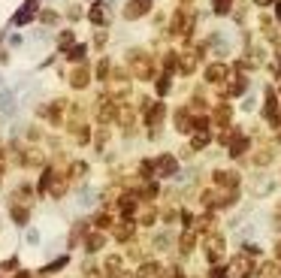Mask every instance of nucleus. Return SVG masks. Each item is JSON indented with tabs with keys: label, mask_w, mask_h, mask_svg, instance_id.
Returning <instances> with one entry per match:
<instances>
[{
	"label": "nucleus",
	"mask_w": 281,
	"mask_h": 278,
	"mask_svg": "<svg viewBox=\"0 0 281 278\" xmlns=\"http://www.w3.org/2000/svg\"><path fill=\"white\" fill-rule=\"evenodd\" d=\"M106 275L109 278H130V272L121 269V260H118V257H109V260H106Z\"/></svg>",
	"instance_id": "4468645a"
},
{
	"label": "nucleus",
	"mask_w": 281,
	"mask_h": 278,
	"mask_svg": "<svg viewBox=\"0 0 281 278\" xmlns=\"http://www.w3.org/2000/svg\"><path fill=\"white\" fill-rule=\"evenodd\" d=\"M251 109H254V97H245L242 100V112H251Z\"/></svg>",
	"instance_id": "c9c22d12"
},
{
	"label": "nucleus",
	"mask_w": 281,
	"mask_h": 278,
	"mask_svg": "<svg viewBox=\"0 0 281 278\" xmlns=\"http://www.w3.org/2000/svg\"><path fill=\"white\" fill-rule=\"evenodd\" d=\"M85 51H88L85 45H73V51H70V61H82V58H85Z\"/></svg>",
	"instance_id": "7c9ffc66"
},
{
	"label": "nucleus",
	"mask_w": 281,
	"mask_h": 278,
	"mask_svg": "<svg viewBox=\"0 0 281 278\" xmlns=\"http://www.w3.org/2000/svg\"><path fill=\"white\" fill-rule=\"evenodd\" d=\"M12 221L24 227V224H27V209H18V206H12Z\"/></svg>",
	"instance_id": "a878e982"
},
{
	"label": "nucleus",
	"mask_w": 281,
	"mask_h": 278,
	"mask_svg": "<svg viewBox=\"0 0 281 278\" xmlns=\"http://www.w3.org/2000/svg\"><path fill=\"white\" fill-rule=\"evenodd\" d=\"M176 133H191V130H197V121L191 118V112L188 109H176Z\"/></svg>",
	"instance_id": "6e6552de"
},
{
	"label": "nucleus",
	"mask_w": 281,
	"mask_h": 278,
	"mask_svg": "<svg viewBox=\"0 0 281 278\" xmlns=\"http://www.w3.org/2000/svg\"><path fill=\"white\" fill-rule=\"evenodd\" d=\"M106 245V236L103 233H91L88 239H85V248H88V254H94V251H100Z\"/></svg>",
	"instance_id": "a211bd4d"
},
{
	"label": "nucleus",
	"mask_w": 281,
	"mask_h": 278,
	"mask_svg": "<svg viewBox=\"0 0 281 278\" xmlns=\"http://www.w3.org/2000/svg\"><path fill=\"white\" fill-rule=\"evenodd\" d=\"M88 79H91V76H88V70H85V67H79V70H73L70 85H73V88H85V85H88Z\"/></svg>",
	"instance_id": "6ab92c4d"
},
{
	"label": "nucleus",
	"mask_w": 281,
	"mask_h": 278,
	"mask_svg": "<svg viewBox=\"0 0 281 278\" xmlns=\"http://www.w3.org/2000/svg\"><path fill=\"white\" fill-rule=\"evenodd\" d=\"M227 272H230V278H251L254 275V260H251L248 254H236V257L230 260Z\"/></svg>",
	"instance_id": "7ed1b4c3"
},
{
	"label": "nucleus",
	"mask_w": 281,
	"mask_h": 278,
	"mask_svg": "<svg viewBox=\"0 0 281 278\" xmlns=\"http://www.w3.org/2000/svg\"><path fill=\"white\" fill-rule=\"evenodd\" d=\"M127 64H130L133 76L142 79V82H148V79L154 76V64H151V58H148L145 51H139V48H133V51L127 54Z\"/></svg>",
	"instance_id": "f257e3e1"
},
{
	"label": "nucleus",
	"mask_w": 281,
	"mask_h": 278,
	"mask_svg": "<svg viewBox=\"0 0 281 278\" xmlns=\"http://www.w3.org/2000/svg\"><path fill=\"white\" fill-rule=\"evenodd\" d=\"M70 42H73V33H70V30H67V33H61V45H70Z\"/></svg>",
	"instance_id": "4c0bfd02"
},
{
	"label": "nucleus",
	"mask_w": 281,
	"mask_h": 278,
	"mask_svg": "<svg viewBox=\"0 0 281 278\" xmlns=\"http://www.w3.org/2000/svg\"><path fill=\"white\" fill-rule=\"evenodd\" d=\"M170 278H185V272H182L179 266H173V269H170Z\"/></svg>",
	"instance_id": "ea45409f"
},
{
	"label": "nucleus",
	"mask_w": 281,
	"mask_h": 278,
	"mask_svg": "<svg viewBox=\"0 0 281 278\" xmlns=\"http://www.w3.org/2000/svg\"><path fill=\"white\" fill-rule=\"evenodd\" d=\"M130 91V82H127V76H121V73H115L112 76V94H118V97H124Z\"/></svg>",
	"instance_id": "2eb2a0df"
},
{
	"label": "nucleus",
	"mask_w": 281,
	"mask_h": 278,
	"mask_svg": "<svg viewBox=\"0 0 281 278\" xmlns=\"http://www.w3.org/2000/svg\"><path fill=\"white\" fill-rule=\"evenodd\" d=\"M248 145H251V142H248V136H245V133L239 130V133L233 136V142L227 145V148H230V157H242V154L248 151Z\"/></svg>",
	"instance_id": "9b49d317"
},
{
	"label": "nucleus",
	"mask_w": 281,
	"mask_h": 278,
	"mask_svg": "<svg viewBox=\"0 0 281 278\" xmlns=\"http://www.w3.org/2000/svg\"><path fill=\"white\" fill-rule=\"evenodd\" d=\"M97 76H100V79H109V61H100V64H97Z\"/></svg>",
	"instance_id": "2f4dec72"
},
{
	"label": "nucleus",
	"mask_w": 281,
	"mask_h": 278,
	"mask_svg": "<svg viewBox=\"0 0 281 278\" xmlns=\"http://www.w3.org/2000/svg\"><path fill=\"white\" fill-rule=\"evenodd\" d=\"M215 185L227 188V191H236L239 188V173L236 170H215Z\"/></svg>",
	"instance_id": "423d86ee"
},
{
	"label": "nucleus",
	"mask_w": 281,
	"mask_h": 278,
	"mask_svg": "<svg viewBox=\"0 0 281 278\" xmlns=\"http://www.w3.org/2000/svg\"><path fill=\"white\" fill-rule=\"evenodd\" d=\"M148 9H151V0H130V3L124 6V18H127V21H136V18H142Z\"/></svg>",
	"instance_id": "0eeeda50"
},
{
	"label": "nucleus",
	"mask_w": 281,
	"mask_h": 278,
	"mask_svg": "<svg viewBox=\"0 0 281 278\" xmlns=\"http://www.w3.org/2000/svg\"><path fill=\"white\" fill-rule=\"evenodd\" d=\"M176 173H179L176 154H157V157H154V176H157V179H173Z\"/></svg>",
	"instance_id": "20e7f679"
},
{
	"label": "nucleus",
	"mask_w": 281,
	"mask_h": 278,
	"mask_svg": "<svg viewBox=\"0 0 281 278\" xmlns=\"http://www.w3.org/2000/svg\"><path fill=\"white\" fill-rule=\"evenodd\" d=\"M254 3H257V6H266V3H272V0H254Z\"/></svg>",
	"instance_id": "a19ab883"
},
{
	"label": "nucleus",
	"mask_w": 281,
	"mask_h": 278,
	"mask_svg": "<svg viewBox=\"0 0 281 278\" xmlns=\"http://www.w3.org/2000/svg\"><path fill=\"white\" fill-rule=\"evenodd\" d=\"M106 3H109V0H97V3H94V9H91V21H94V24H109V9H106Z\"/></svg>",
	"instance_id": "f8f14e48"
},
{
	"label": "nucleus",
	"mask_w": 281,
	"mask_h": 278,
	"mask_svg": "<svg viewBox=\"0 0 281 278\" xmlns=\"http://www.w3.org/2000/svg\"><path fill=\"white\" fill-rule=\"evenodd\" d=\"M64 266H67V257H58V260L48 266V272H58V269H64Z\"/></svg>",
	"instance_id": "72a5a7b5"
},
{
	"label": "nucleus",
	"mask_w": 281,
	"mask_h": 278,
	"mask_svg": "<svg viewBox=\"0 0 281 278\" xmlns=\"http://www.w3.org/2000/svg\"><path fill=\"white\" fill-rule=\"evenodd\" d=\"M130 236H133V224H121V227L115 230V239H118V242H127Z\"/></svg>",
	"instance_id": "393cba45"
},
{
	"label": "nucleus",
	"mask_w": 281,
	"mask_h": 278,
	"mask_svg": "<svg viewBox=\"0 0 281 278\" xmlns=\"http://www.w3.org/2000/svg\"><path fill=\"white\" fill-rule=\"evenodd\" d=\"M36 3H39V0H27V3H24V9L15 15V24H27V21L33 18V12H36Z\"/></svg>",
	"instance_id": "dca6fc26"
},
{
	"label": "nucleus",
	"mask_w": 281,
	"mask_h": 278,
	"mask_svg": "<svg viewBox=\"0 0 281 278\" xmlns=\"http://www.w3.org/2000/svg\"><path fill=\"white\" fill-rule=\"evenodd\" d=\"M224 251H227L224 236H221V233H209L206 242H203V254H206V260H209V263H218V260H224Z\"/></svg>",
	"instance_id": "f03ea898"
},
{
	"label": "nucleus",
	"mask_w": 281,
	"mask_h": 278,
	"mask_svg": "<svg viewBox=\"0 0 281 278\" xmlns=\"http://www.w3.org/2000/svg\"><path fill=\"white\" fill-rule=\"evenodd\" d=\"M227 76H230V70H227L224 61H215V64L206 67V82L209 85H221V82H227Z\"/></svg>",
	"instance_id": "39448f33"
},
{
	"label": "nucleus",
	"mask_w": 281,
	"mask_h": 278,
	"mask_svg": "<svg viewBox=\"0 0 281 278\" xmlns=\"http://www.w3.org/2000/svg\"><path fill=\"white\" fill-rule=\"evenodd\" d=\"M272 157H275V148H263V151H257V154H254V163H257V166H266Z\"/></svg>",
	"instance_id": "5701e85b"
},
{
	"label": "nucleus",
	"mask_w": 281,
	"mask_h": 278,
	"mask_svg": "<svg viewBox=\"0 0 281 278\" xmlns=\"http://www.w3.org/2000/svg\"><path fill=\"white\" fill-rule=\"evenodd\" d=\"M154 248H157V251H166V248H170V236H166V233L154 236Z\"/></svg>",
	"instance_id": "c85d7f7f"
},
{
	"label": "nucleus",
	"mask_w": 281,
	"mask_h": 278,
	"mask_svg": "<svg viewBox=\"0 0 281 278\" xmlns=\"http://www.w3.org/2000/svg\"><path fill=\"white\" fill-rule=\"evenodd\" d=\"M136 278H163V269H160V263H142Z\"/></svg>",
	"instance_id": "f3484780"
},
{
	"label": "nucleus",
	"mask_w": 281,
	"mask_h": 278,
	"mask_svg": "<svg viewBox=\"0 0 281 278\" xmlns=\"http://www.w3.org/2000/svg\"><path fill=\"white\" fill-rule=\"evenodd\" d=\"M212 9H215V15H230L233 12V0H215Z\"/></svg>",
	"instance_id": "b1692460"
},
{
	"label": "nucleus",
	"mask_w": 281,
	"mask_h": 278,
	"mask_svg": "<svg viewBox=\"0 0 281 278\" xmlns=\"http://www.w3.org/2000/svg\"><path fill=\"white\" fill-rule=\"evenodd\" d=\"M209 278H230V272H227V269H221V266H215V269L209 272Z\"/></svg>",
	"instance_id": "f704fd0d"
},
{
	"label": "nucleus",
	"mask_w": 281,
	"mask_h": 278,
	"mask_svg": "<svg viewBox=\"0 0 281 278\" xmlns=\"http://www.w3.org/2000/svg\"><path fill=\"white\" fill-rule=\"evenodd\" d=\"M163 115H166V109H163V103H151V106L145 109V124H148V130H151V127H160V121H163Z\"/></svg>",
	"instance_id": "1a4fd4ad"
},
{
	"label": "nucleus",
	"mask_w": 281,
	"mask_h": 278,
	"mask_svg": "<svg viewBox=\"0 0 281 278\" xmlns=\"http://www.w3.org/2000/svg\"><path fill=\"white\" fill-rule=\"evenodd\" d=\"M272 191H275V182L266 179V176H257V179L251 182V194H254V197H266V194H272Z\"/></svg>",
	"instance_id": "9d476101"
},
{
	"label": "nucleus",
	"mask_w": 281,
	"mask_h": 278,
	"mask_svg": "<svg viewBox=\"0 0 281 278\" xmlns=\"http://www.w3.org/2000/svg\"><path fill=\"white\" fill-rule=\"evenodd\" d=\"M230 118H233V109L221 103V106H218V112H215V121H218L221 127H227V124H230Z\"/></svg>",
	"instance_id": "aec40b11"
},
{
	"label": "nucleus",
	"mask_w": 281,
	"mask_h": 278,
	"mask_svg": "<svg viewBox=\"0 0 281 278\" xmlns=\"http://www.w3.org/2000/svg\"><path fill=\"white\" fill-rule=\"evenodd\" d=\"M206 145H209V133H206V130H200V133L191 139V148H194V151H203Z\"/></svg>",
	"instance_id": "4be33fe9"
},
{
	"label": "nucleus",
	"mask_w": 281,
	"mask_h": 278,
	"mask_svg": "<svg viewBox=\"0 0 281 278\" xmlns=\"http://www.w3.org/2000/svg\"><path fill=\"white\" fill-rule=\"evenodd\" d=\"M245 88H248V79H245V76H233L224 94H230V97H242V94H245Z\"/></svg>",
	"instance_id": "ddd939ff"
},
{
	"label": "nucleus",
	"mask_w": 281,
	"mask_h": 278,
	"mask_svg": "<svg viewBox=\"0 0 281 278\" xmlns=\"http://www.w3.org/2000/svg\"><path fill=\"white\" fill-rule=\"evenodd\" d=\"M139 221H142V224H145V227H151V224H154V221H157V212H154V209H145V212H142V215H139Z\"/></svg>",
	"instance_id": "cd10ccee"
},
{
	"label": "nucleus",
	"mask_w": 281,
	"mask_h": 278,
	"mask_svg": "<svg viewBox=\"0 0 281 278\" xmlns=\"http://www.w3.org/2000/svg\"><path fill=\"white\" fill-rule=\"evenodd\" d=\"M166 91H170V73L163 79H157V94H166Z\"/></svg>",
	"instance_id": "473e14b6"
},
{
	"label": "nucleus",
	"mask_w": 281,
	"mask_h": 278,
	"mask_svg": "<svg viewBox=\"0 0 281 278\" xmlns=\"http://www.w3.org/2000/svg\"><path fill=\"white\" fill-rule=\"evenodd\" d=\"M257 278H278V263L266 260V263L260 266V272H257Z\"/></svg>",
	"instance_id": "412c9836"
},
{
	"label": "nucleus",
	"mask_w": 281,
	"mask_h": 278,
	"mask_svg": "<svg viewBox=\"0 0 281 278\" xmlns=\"http://www.w3.org/2000/svg\"><path fill=\"white\" fill-rule=\"evenodd\" d=\"M97 227H109V215H97Z\"/></svg>",
	"instance_id": "58836bf2"
},
{
	"label": "nucleus",
	"mask_w": 281,
	"mask_h": 278,
	"mask_svg": "<svg viewBox=\"0 0 281 278\" xmlns=\"http://www.w3.org/2000/svg\"><path fill=\"white\" fill-rule=\"evenodd\" d=\"M0 179H3V173H0Z\"/></svg>",
	"instance_id": "79ce46f5"
},
{
	"label": "nucleus",
	"mask_w": 281,
	"mask_h": 278,
	"mask_svg": "<svg viewBox=\"0 0 281 278\" xmlns=\"http://www.w3.org/2000/svg\"><path fill=\"white\" fill-rule=\"evenodd\" d=\"M85 173H88L85 163H73V176H85Z\"/></svg>",
	"instance_id": "e433bc0d"
},
{
	"label": "nucleus",
	"mask_w": 281,
	"mask_h": 278,
	"mask_svg": "<svg viewBox=\"0 0 281 278\" xmlns=\"http://www.w3.org/2000/svg\"><path fill=\"white\" fill-rule=\"evenodd\" d=\"M191 251H194V233L188 230V233L182 236V254H191Z\"/></svg>",
	"instance_id": "bb28decb"
},
{
	"label": "nucleus",
	"mask_w": 281,
	"mask_h": 278,
	"mask_svg": "<svg viewBox=\"0 0 281 278\" xmlns=\"http://www.w3.org/2000/svg\"><path fill=\"white\" fill-rule=\"evenodd\" d=\"M272 227H275V230H281V200L272 206Z\"/></svg>",
	"instance_id": "c756f323"
}]
</instances>
